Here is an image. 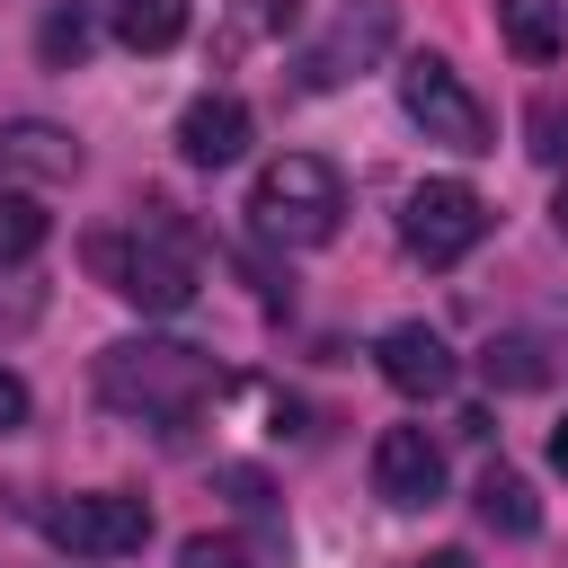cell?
Wrapping results in <instances>:
<instances>
[{
	"label": "cell",
	"instance_id": "6da1fadb",
	"mask_svg": "<svg viewBox=\"0 0 568 568\" xmlns=\"http://www.w3.org/2000/svg\"><path fill=\"white\" fill-rule=\"evenodd\" d=\"M213 390H222V364L186 337H124L98 355V399L142 426H186Z\"/></svg>",
	"mask_w": 568,
	"mask_h": 568
},
{
	"label": "cell",
	"instance_id": "7a4b0ae2",
	"mask_svg": "<svg viewBox=\"0 0 568 568\" xmlns=\"http://www.w3.org/2000/svg\"><path fill=\"white\" fill-rule=\"evenodd\" d=\"M89 275L133 311H186L195 302V240L169 222V204H142L115 231H89Z\"/></svg>",
	"mask_w": 568,
	"mask_h": 568
},
{
	"label": "cell",
	"instance_id": "3957f363",
	"mask_svg": "<svg viewBox=\"0 0 568 568\" xmlns=\"http://www.w3.org/2000/svg\"><path fill=\"white\" fill-rule=\"evenodd\" d=\"M248 222L275 248H328L337 222H346V178L320 151H275L257 169V186H248Z\"/></svg>",
	"mask_w": 568,
	"mask_h": 568
},
{
	"label": "cell",
	"instance_id": "277c9868",
	"mask_svg": "<svg viewBox=\"0 0 568 568\" xmlns=\"http://www.w3.org/2000/svg\"><path fill=\"white\" fill-rule=\"evenodd\" d=\"M399 106H408V124L426 133V142H444V151H497V115H488V98L444 62V53H408L399 62Z\"/></svg>",
	"mask_w": 568,
	"mask_h": 568
},
{
	"label": "cell",
	"instance_id": "5b68a950",
	"mask_svg": "<svg viewBox=\"0 0 568 568\" xmlns=\"http://www.w3.org/2000/svg\"><path fill=\"white\" fill-rule=\"evenodd\" d=\"M479 240H488V195H479L470 178H426V186H408V204H399V248H408L417 266H462Z\"/></svg>",
	"mask_w": 568,
	"mask_h": 568
},
{
	"label": "cell",
	"instance_id": "8992f818",
	"mask_svg": "<svg viewBox=\"0 0 568 568\" xmlns=\"http://www.w3.org/2000/svg\"><path fill=\"white\" fill-rule=\"evenodd\" d=\"M36 524H44V541L71 550V559H133V550L151 541V506L124 497V488H71V497L36 506Z\"/></svg>",
	"mask_w": 568,
	"mask_h": 568
},
{
	"label": "cell",
	"instance_id": "52a82bcc",
	"mask_svg": "<svg viewBox=\"0 0 568 568\" xmlns=\"http://www.w3.org/2000/svg\"><path fill=\"white\" fill-rule=\"evenodd\" d=\"M390 36H399V9H390V0H346V9L328 18V36L302 44V89H337V80L373 71V62L390 53Z\"/></svg>",
	"mask_w": 568,
	"mask_h": 568
},
{
	"label": "cell",
	"instance_id": "ba28073f",
	"mask_svg": "<svg viewBox=\"0 0 568 568\" xmlns=\"http://www.w3.org/2000/svg\"><path fill=\"white\" fill-rule=\"evenodd\" d=\"M373 364H382V382H390L399 399H444L453 373H462V355H453L444 328H426V320H390V328L373 337Z\"/></svg>",
	"mask_w": 568,
	"mask_h": 568
},
{
	"label": "cell",
	"instance_id": "9c48e42d",
	"mask_svg": "<svg viewBox=\"0 0 568 568\" xmlns=\"http://www.w3.org/2000/svg\"><path fill=\"white\" fill-rule=\"evenodd\" d=\"M248 133H257V115H248L240 89H195L178 106V160L186 169H231L248 151Z\"/></svg>",
	"mask_w": 568,
	"mask_h": 568
},
{
	"label": "cell",
	"instance_id": "30bf717a",
	"mask_svg": "<svg viewBox=\"0 0 568 568\" xmlns=\"http://www.w3.org/2000/svg\"><path fill=\"white\" fill-rule=\"evenodd\" d=\"M373 497L382 506H435L444 497V444L426 426H382L373 435Z\"/></svg>",
	"mask_w": 568,
	"mask_h": 568
},
{
	"label": "cell",
	"instance_id": "8fae6325",
	"mask_svg": "<svg viewBox=\"0 0 568 568\" xmlns=\"http://www.w3.org/2000/svg\"><path fill=\"white\" fill-rule=\"evenodd\" d=\"M0 169L9 178H80V142H71V124H44V115H9L0 124Z\"/></svg>",
	"mask_w": 568,
	"mask_h": 568
},
{
	"label": "cell",
	"instance_id": "7c38bea8",
	"mask_svg": "<svg viewBox=\"0 0 568 568\" xmlns=\"http://www.w3.org/2000/svg\"><path fill=\"white\" fill-rule=\"evenodd\" d=\"M186 18H195V0H106V36H115L124 53H169V44H186Z\"/></svg>",
	"mask_w": 568,
	"mask_h": 568
},
{
	"label": "cell",
	"instance_id": "4fadbf2b",
	"mask_svg": "<svg viewBox=\"0 0 568 568\" xmlns=\"http://www.w3.org/2000/svg\"><path fill=\"white\" fill-rule=\"evenodd\" d=\"M470 497H479V524H488V532H506V541L541 532V497H532V479H524V470H506V462H497V470H479V488H470Z\"/></svg>",
	"mask_w": 568,
	"mask_h": 568
},
{
	"label": "cell",
	"instance_id": "5bb4252c",
	"mask_svg": "<svg viewBox=\"0 0 568 568\" xmlns=\"http://www.w3.org/2000/svg\"><path fill=\"white\" fill-rule=\"evenodd\" d=\"M497 36H506V53L515 62H559V44H568V18L550 9V0H497Z\"/></svg>",
	"mask_w": 568,
	"mask_h": 568
},
{
	"label": "cell",
	"instance_id": "9a60e30c",
	"mask_svg": "<svg viewBox=\"0 0 568 568\" xmlns=\"http://www.w3.org/2000/svg\"><path fill=\"white\" fill-rule=\"evenodd\" d=\"M44 240H53V213H44L27 186H0V275H9V266H27Z\"/></svg>",
	"mask_w": 568,
	"mask_h": 568
},
{
	"label": "cell",
	"instance_id": "2e32d148",
	"mask_svg": "<svg viewBox=\"0 0 568 568\" xmlns=\"http://www.w3.org/2000/svg\"><path fill=\"white\" fill-rule=\"evenodd\" d=\"M479 373H488V390H541L550 382V364H541L532 337H488L479 346Z\"/></svg>",
	"mask_w": 568,
	"mask_h": 568
},
{
	"label": "cell",
	"instance_id": "e0dca14e",
	"mask_svg": "<svg viewBox=\"0 0 568 568\" xmlns=\"http://www.w3.org/2000/svg\"><path fill=\"white\" fill-rule=\"evenodd\" d=\"M524 151L550 160V169H568V89H532V106H524Z\"/></svg>",
	"mask_w": 568,
	"mask_h": 568
},
{
	"label": "cell",
	"instance_id": "ac0fdd59",
	"mask_svg": "<svg viewBox=\"0 0 568 568\" xmlns=\"http://www.w3.org/2000/svg\"><path fill=\"white\" fill-rule=\"evenodd\" d=\"M36 53H44V71H71V62L89 53V9H80V0L44 9V27H36Z\"/></svg>",
	"mask_w": 568,
	"mask_h": 568
},
{
	"label": "cell",
	"instance_id": "d6986e66",
	"mask_svg": "<svg viewBox=\"0 0 568 568\" xmlns=\"http://www.w3.org/2000/svg\"><path fill=\"white\" fill-rule=\"evenodd\" d=\"M178 568H257V550L240 532H186L178 541Z\"/></svg>",
	"mask_w": 568,
	"mask_h": 568
},
{
	"label": "cell",
	"instance_id": "ffe728a7",
	"mask_svg": "<svg viewBox=\"0 0 568 568\" xmlns=\"http://www.w3.org/2000/svg\"><path fill=\"white\" fill-rule=\"evenodd\" d=\"M27 408H36V399H27V382L0 364V435H18V426H27Z\"/></svg>",
	"mask_w": 568,
	"mask_h": 568
},
{
	"label": "cell",
	"instance_id": "44dd1931",
	"mask_svg": "<svg viewBox=\"0 0 568 568\" xmlns=\"http://www.w3.org/2000/svg\"><path fill=\"white\" fill-rule=\"evenodd\" d=\"M408 568H479L470 550H426V559H408Z\"/></svg>",
	"mask_w": 568,
	"mask_h": 568
},
{
	"label": "cell",
	"instance_id": "7402d4cb",
	"mask_svg": "<svg viewBox=\"0 0 568 568\" xmlns=\"http://www.w3.org/2000/svg\"><path fill=\"white\" fill-rule=\"evenodd\" d=\"M550 462H559V470H568V417H559V426H550Z\"/></svg>",
	"mask_w": 568,
	"mask_h": 568
},
{
	"label": "cell",
	"instance_id": "603a6c76",
	"mask_svg": "<svg viewBox=\"0 0 568 568\" xmlns=\"http://www.w3.org/2000/svg\"><path fill=\"white\" fill-rule=\"evenodd\" d=\"M550 222H559V231H568V186H559V204H550Z\"/></svg>",
	"mask_w": 568,
	"mask_h": 568
},
{
	"label": "cell",
	"instance_id": "cb8c5ba5",
	"mask_svg": "<svg viewBox=\"0 0 568 568\" xmlns=\"http://www.w3.org/2000/svg\"><path fill=\"white\" fill-rule=\"evenodd\" d=\"M550 9H559V18H568V0H550Z\"/></svg>",
	"mask_w": 568,
	"mask_h": 568
}]
</instances>
